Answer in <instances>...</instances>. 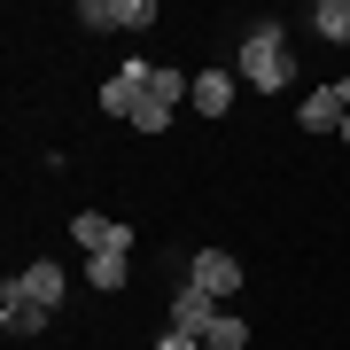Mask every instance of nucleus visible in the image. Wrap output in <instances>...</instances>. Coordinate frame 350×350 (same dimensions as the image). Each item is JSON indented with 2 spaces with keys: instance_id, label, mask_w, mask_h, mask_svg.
Instances as JSON below:
<instances>
[{
  "instance_id": "nucleus-1",
  "label": "nucleus",
  "mask_w": 350,
  "mask_h": 350,
  "mask_svg": "<svg viewBox=\"0 0 350 350\" xmlns=\"http://www.w3.org/2000/svg\"><path fill=\"white\" fill-rule=\"evenodd\" d=\"M234 78L257 94H288L296 86V47H288L280 24H250V39L234 47Z\"/></svg>"
},
{
  "instance_id": "nucleus-2",
  "label": "nucleus",
  "mask_w": 350,
  "mask_h": 350,
  "mask_svg": "<svg viewBox=\"0 0 350 350\" xmlns=\"http://www.w3.org/2000/svg\"><path fill=\"white\" fill-rule=\"evenodd\" d=\"M187 280L202 288V296L234 304V296H241V280H250V273H241V257H234V250H195V257H187Z\"/></svg>"
},
{
  "instance_id": "nucleus-3",
  "label": "nucleus",
  "mask_w": 350,
  "mask_h": 350,
  "mask_svg": "<svg viewBox=\"0 0 350 350\" xmlns=\"http://www.w3.org/2000/svg\"><path fill=\"white\" fill-rule=\"evenodd\" d=\"M78 24L86 31H148L156 0H78Z\"/></svg>"
},
{
  "instance_id": "nucleus-4",
  "label": "nucleus",
  "mask_w": 350,
  "mask_h": 350,
  "mask_svg": "<svg viewBox=\"0 0 350 350\" xmlns=\"http://www.w3.org/2000/svg\"><path fill=\"white\" fill-rule=\"evenodd\" d=\"M148 78H156V63H125V70H109V86H101V117L133 125V109H140V94H148Z\"/></svg>"
},
{
  "instance_id": "nucleus-5",
  "label": "nucleus",
  "mask_w": 350,
  "mask_h": 350,
  "mask_svg": "<svg viewBox=\"0 0 350 350\" xmlns=\"http://www.w3.org/2000/svg\"><path fill=\"white\" fill-rule=\"evenodd\" d=\"M47 319H55V312H47V304H31L24 288H16V273H8V288H0V327L24 342V335H47Z\"/></svg>"
},
{
  "instance_id": "nucleus-6",
  "label": "nucleus",
  "mask_w": 350,
  "mask_h": 350,
  "mask_svg": "<svg viewBox=\"0 0 350 350\" xmlns=\"http://www.w3.org/2000/svg\"><path fill=\"white\" fill-rule=\"evenodd\" d=\"M70 234H78V250H86V257L133 250V226H117V218H101V211H78V218H70Z\"/></svg>"
},
{
  "instance_id": "nucleus-7",
  "label": "nucleus",
  "mask_w": 350,
  "mask_h": 350,
  "mask_svg": "<svg viewBox=\"0 0 350 350\" xmlns=\"http://www.w3.org/2000/svg\"><path fill=\"white\" fill-rule=\"evenodd\" d=\"M218 312H226V304H218V296H202L195 280H179V288H172V327H179V335H211V319H218Z\"/></svg>"
},
{
  "instance_id": "nucleus-8",
  "label": "nucleus",
  "mask_w": 350,
  "mask_h": 350,
  "mask_svg": "<svg viewBox=\"0 0 350 350\" xmlns=\"http://www.w3.org/2000/svg\"><path fill=\"white\" fill-rule=\"evenodd\" d=\"M342 117H350L342 86H312V94H304V109H296V125H304V133H335V140H342Z\"/></svg>"
},
{
  "instance_id": "nucleus-9",
  "label": "nucleus",
  "mask_w": 350,
  "mask_h": 350,
  "mask_svg": "<svg viewBox=\"0 0 350 350\" xmlns=\"http://www.w3.org/2000/svg\"><path fill=\"white\" fill-rule=\"evenodd\" d=\"M16 288H24L31 304H47V312H55V304L70 296V273H63V265H55V257H31L24 273H16Z\"/></svg>"
},
{
  "instance_id": "nucleus-10",
  "label": "nucleus",
  "mask_w": 350,
  "mask_h": 350,
  "mask_svg": "<svg viewBox=\"0 0 350 350\" xmlns=\"http://www.w3.org/2000/svg\"><path fill=\"white\" fill-rule=\"evenodd\" d=\"M234 94H241V78H234V70H202L187 109H195V117H226V109H234Z\"/></svg>"
},
{
  "instance_id": "nucleus-11",
  "label": "nucleus",
  "mask_w": 350,
  "mask_h": 350,
  "mask_svg": "<svg viewBox=\"0 0 350 350\" xmlns=\"http://www.w3.org/2000/svg\"><path fill=\"white\" fill-rule=\"evenodd\" d=\"M133 280V250H109V257H86V288H101V296H117V288Z\"/></svg>"
},
{
  "instance_id": "nucleus-12",
  "label": "nucleus",
  "mask_w": 350,
  "mask_h": 350,
  "mask_svg": "<svg viewBox=\"0 0 350 350\" xmlns=\"http://www.w3.org/2000/svg\"><path fill=\"white\" fill-rule=\"evenodd\" d=\"M312 31L327 39V47H350V0H319V8H312Z\"/></svg>"
},
{
  "instance_id": "nucleus-13",
  "label": "nucleus",
  "mask_w": 350,
  "mask_h": 350,
  "mask_svg": "<svg viewBox=\"0 0 350 350\" xmlns=\"http://www.w3.org/2000/svg\"><path fill=\"white\" fill-rule=\"evenodd\" d=\"M202 342H211V350H250V319H241V312H218Z\"/></svg>"
},
{
  "instance_id": "nucleus-14",
  "label": "nucleus",
  "mask_w": 350,
  "mask_h": 350,
  "mask_svg": "<svg viewBox=\"0 0 350 350\" xmlns=\"http://www.w3.org/2000/svg\"><path fill=\"white\" fill-rule=\"evenodd\" d=\"M172 117H179V109H163L156 94H140V109H133V133H163Z\"/></svg>"
},
{
  "instance_id": "nucleus-15",
  "label": "nucleus",
  "mask_w": 350,
  "mask_h": 350,
  "mask_svg": "<svg viewBox=\"0 0 350 350\" xmlns=\"http://www.w3.org/2000/svg\"><path fill=\"white\" fill-rule=\"evenodd\" d=\"M156 350H202V335H179V327H163V335H156Z\"/></svg>"
},
{
  "instance_id": "nucleus-16",
  "label": "nucleus",
  "mask_w": 350,
  "mask_h": 350,
  "mask_svg": "<svg viewBox=\"0 0 350 350\" xmlns=\"http://www.w3.org/2000/svg\"><path fill=\"white\" fill-rule=\"evenodd\" d=\"M335 86H342V101H350V78H335Z\"/></svg>"
},
{
  "instance_id": "nucleus-17",
  "label": "nucleus",
  "mask_w": 350,
  "mask_h": 350,
  "mask_svg": "<svg viewBox=\"0 0 350 350\" xmlns=\"http://www.w3.org/2000/svg\"><path fill=\"white\" fill-rule=\"evenodd\" d=\"M342 148H350V117H342Z\"/></svg>"
},
{
  "instance_id": "nucleus-18",
  "label": "nucleus",
  "mask_w": 350,
  "mask_h": 350,
  "mask_svg": "<svg viewBox=\"0 0 350 350\" xmlns=\"http://www.w3.org/2000/svg\"><path fill=\"white\" fill-rule=\"evenodd\" d=\"M202 350H211V342H202Z\"/></svg>"
}]
</instances>
